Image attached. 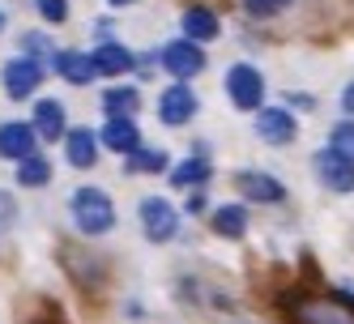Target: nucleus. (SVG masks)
<instances>
[{
  "label": "nucleus",
  "mask_w": 354,
  "mask_h": 324,
  "mask_svg": "<svg viewBox=\"0 0 354 324\" xmlns=\"http://www.w3.org/2000/svg\"><path fill=\"white\" fill-rule=\"evenodd\" d=\"M286 316L290 324H354V303L342 294H295Z\"/></svg>",
  "instance_id": "nucleus-1"
},
{
  "label": "nucleus",
  "mask_w": 354,
  "mask_h": 324,
  "mask_svg": "<svg viewBox=\"0 0 354 324\" xmlns=\"http://www.w3.org/2000/svg\"><path fill=\"white\" fill-rule=\"evenodd\" d=\"M73 222H77V231H86V235L111 231L115 227L111 196L103 188H77V192H73Z\"/></svg>",
  "instance_id": "nucleus-2"
},
{
  "label": "nucleus",
  "mask_w": 354,
  "mask_h": 324,
  "mask_svg": "<svg viewBox=\"0 0 354 324\" xmlns=\"http://www.w3.org/2000/svg\"><path fill=\"white\" fill-rule=\"evenodd\" d=\"M226 94H231V103L239 111H257L261 98H265V77L252 64H235L226 73Z\"/></svg>",
  "instance_id": "nucleus-3"
},
{
  "label": "nucleus",
  "mask_w": 354,
  "mask_h": 324,
  "mask_svg": "<svg viewBox=\"0 0 354 324\" xmlns=\"http://www.w3.org/2000/svg\"><path fill=\"white\" fill-rule=\"evenodd\" d=\"M312 166H316V175H320L324 188H333V192H354V162H350L346 154H337L333 145L320 149Z\"/></svg>",
  "instance_id": "nucleus-4"
},
{
  "label": "nucleus",
  "mask_w": 354,
  "mask_h": 324,
  "mask_svg": "<svg viewBox=\"0 0 354 324\" xmlns=\"http://www.w3.org/2000/svg\"><path fill=\"white\" fill-rule=\"evenodd\" d=\"M162 68L171 77H196L201 68H205V52L192 43V39H175L162 47Z\"/></svg>",
  "instance_id": "nucleus-5"
},
{
  "label": "nucleus",
  "mask_w": 354,
  "mask_h": 324,
  "mask_svg": "<svg viewBox=\"0 0 354 324\" xmlns=\"http://www.w3.org/2000/svg\"><path fill=\"white\" fill-rule=\"evenodd\" d=\"M141 227L154 243H162V239L175 235V227H180V213H175L171 201H162V196H145L141 201Z\"/></svg>",
  "instance_id": "nucleus-6"
},
{
  "label": "nucleus",
  "mask_w": 354,
  "mask_h": 324,
  "mask_svg": "<svg viewBox=\"0 0 354 324\" xmlns=\"http://www.w3.org/2000/svg\"><path fill=\"white\" fill-rule=\"evenodd\" d=\"M257 133H261V141H269V145H290L295 133H299V124H295V115L282 111V107H261Z\"/></svg>",
  "instance_id": "nucleus-7"
},
{
  "label": "nucleus",
  "mask_w": 354,
  "mask_h": 324,
  "mask_svg": "<svg viewBox=\"0 0 354 324\" xmlns=\"http://www.w3.org/2000/svg\"><path fill=\"white\" fill-rule=\"evenodd\" d=\"M39 82H43V68H39L30 56H17V60L5 64V90H9V98H26V94H35Z\"/></svg>",
  "instance_id": "nucleus-8"
},
{
  "label": "nucleus",
  "mask_w": 354,
  "mask_h": 324,
  "mask_svg": "<svg viewBox=\"0 0 354 324\" xmlns=\"http://www.w3.org/2000/svg\"><path fill=\"white\" fill-rule=\"evenodd\" d=\"M30 154H35V128H30V124H21V120L0 124V158L21 162V158H30Z\"/></svg>",
  "instance_id": "nucleus-9"
},
{
  "label": "nucleus",
  "mask_w": 354,
  "mask_h": 324,
  "mask_svg": "<svg viewBox=\"0 0 354 324\" xmlns=\"http://www.w3.org/2000/svg\"><path fill=\"white\" fill-rule=\"evenodd\" d=\"M192 111H196V94H192L188 86H171V90L158 98L162 124H184V120H192Z\"/></svg>",
  "instance_id": "nucleus-10"
},
{
  "label": "nucleus",
  "mask_w": 354,
  "mask_h": 324,
  "mask_svg": "<svg viewBox=\"0 0 354 324\" xmlns=\"http://www.w3.org/2000/svg\"><path fill=\"white\" fill-rule=\"evenodd\" d=\"M52 64H56V73L64 82H73V86H86L90 77H94V56H82V52H60V56H52Z\"/></svg>",
  "instance_id": "nucleus-11"
},
{
  "label": "nucleus",
  "mask_w": 354,
  "mask_h": 324,
  "mask_svg": "<svg viewBox=\"0 0 354 324\" xmlns=\"http://www.w3.org/2000/svg\"><path fill=\"white\" fill-rule=\"evenodd\" d=\"M103 141H107V149H115V154H137L141 149V133H137L133 120H107Z\"/></svg>",
  "instance_id": "nucleus-12"
},
{
  "label": "nucleus",
  "mask_w": 354,
  "mask_h": 324,
  "mask_svg": "<svg viewBox=\"0 0 354 324\" xmlns=\"http://www.w3.org/2000/svg\"><path fill=\"white\" fill-rule=\"evenodd\" d=\"M64 149H68V162L73 166H94V158H98V137L90 128H73V133H64Z\"/></svg>",
  "instance_id": "nucleus-13"
},
{
  "label": "nucleus",
  "mask_w": 354,
  "mask_h": 324,
  "mask_svg": "<svg viewBox=\"0 0 354 324\" xmlns=\"http://www.w3.org/2000/svg\"><path fill=\"white\" fill-rule=\"evenodd\" d=\"M184 35H188L192 43H209V39H218V17H214V9L192 5V9L184 13Z\"/></svg>",
  "instance_id": "nucleus-14"
},
{
  "label": "nucleus",
  "mask_w": 354,
  "mask_h": 324,
  "mask_svg": "<svg viewBox=\"0 0 354 324\" xmlns=\"http://www.w3.org/2000/svg\"><path fill=\"white\" fill-rule=\"evenodd\" d=\"M35 133L47 137V141H56L64 133V107L56 103V98H43V103L35 107Z\"/></svg>",
  "instance_id": "nucleus-15"
},
{
  "label": "nucleus",
  "mask_w": 354,
  "mask_h": 324,
  "mask_svg": "<svg viewBox=\"0 0 354 324\" xmlns=\"http://www.w3.org/2000/svg\"><path fill=\"white\" fill-rule=\"evenodd\" d=\"M94 68H98V73H107V77H120V73H129V68H133L129 47H120V43H103V47L94 52Z\"/></svg>",
  "instance_id": "nucleus-16"
},
{
  "label": "nucleus",
  "mask_w": 354,
  "mask_h": 324,
  "mask_svg": "<svg viewBox=\"0 0 354 324\" xmlns=\"http://www.w3.org/2000/svg\"><path fill=\"white\" fill-rule=\"evenodd\" d=\"M239 188H243V196H252V201H282V184H277L273 175H257V171H243L239 175Z\"/></svg>",
  "instance_id": "nucleus-17"
},
{
  "label": "nucleus",
  "mask_w": 354,
  "mask_h": 324,
  "mask_svg": "<svg viewBox=\"0 0 354 324\" xmlns=\"http://www.w3.org/2000/svg\"><path fill=\"white\" fill-rule=\"evenodd\" d=\"M214 231L226 235V239H243V231H248V209L243 205H218L214 209Z\"/></svg>",
  "instance_id": "nucleus-18"
},
{
  "label": "nucleus",
  "mask_w": 354,
  "mask_h": 324,
  "mask_svg": "<svg viewBox=\"0 0 354 324\" xmlns=\"http://www.w3.org/2000/svg\"><path fill=\"white\" fill-rule=\"evenodd\" d=\"M137 103H141V94H137L133 86H111V90L103 94V107L111 111V120H133Z\"/></svg>",
  "instance_id": "nucleus-19"
},
{
  "label": "nucleus",
  "mask_w": 354,
  "mask_h": 324,
  "mask_svg": "<svg viewBox=\"0 0 354 324\" xmlns=\"http://www.w3.org/2000/svg\"><path fill=\"white\" fill-rule=\"evenodd\" d=\"M209 180V162L205 158H188V162H180L171 171V184H180V188H201Z\"/></svg>",
  "instance_id": "nucleus-20"
},
{
  "label": "nucleus",
  "mask_w": 354,
  "mask_h": 324,
  "mask_svg": "<svg viewBox=\"0 0 354 324\" xmlns=\"http://www.w3.org/2000/svg\"><path fill=\"white\" fill-rule=\"evenodd\" d=\"M17 180L26 184V188H43L47 180H52V166H47V158L30 154V158H21V162H17Z\"/></svg>",
  "instance_id": "nucleus-21"
},
{
  "label": "nucleus",
  "mask_w": 354,
  "mask_h": 324,
  "mask_svg": "<svg viewBox=\"0 0 354 324\" xmlns=\"http://www.w3.org/2000/svg\"><path fill=\"white\" fill-rule=\"evenodd\" d=\"M328 145H333L337 154H346V158L354 162V124H350V120H346V124H337V128L328 133Z\"/></svg>",
  "instance_id": "nucleus-22"
},
{
  "label": "nucleus",
  "mask_w": 354,
  "mask_h": 324,
  "mask_svg": "<svg viewBox=\"0 0 354 324\" xmlns=\"http://www.w3.org/2000/svg\"><path fill=\"white\" fill-rule=\"evenodd\" d=\"M137 171H162L167 166V154L162 149H137V154H129Z\"/></svg>",
  "instance_id": "nucleus-23"
},
{
  "label": "nucleus",
  "mask_w": 354,
  "mask_h": 324,
  "mask_svg": "<svg viewBox=\"0 0 354 324\" xmlns=\"http://www.w3.org/2000/svg\"><path fill=\"white\" fill-rule=\"evenodd\" d=\"M248 13H257V17H273V13H282L290 0H243Z\"/></svg>",
  "instance_id": "nucleus-24"
},
{
  "label": "nucleus",
  "mask_w": 354,
  "mask_h": 324,
  "mask_svg": "<svg viewBox=\"0 0 354 324\" xmlns=\"http://www.w3.org/2000/svg\"><path fill=\"white\" fill-rule=\"evenodd\" d=\"M39 13L47 21H64L68 17V0H39Z\"/></svg>",
  "instance_id": "nucleus-25"
},
{
  "label": "nucleus",
  "mask_w": 354,
  "mask_h": 324,
  "mask_svg": "<svg viewBox=\"0 0 354 324\" xmlns=\"http://www.w3.org/2000/svg\"><path fill=\"white\" fill-rule=\"evenodd\" d=\"M342 111H346V115H354V82H350V86H346V94H342Z\"/></svg>",
  "instance_id": "nucleus-26"
},
{
  "label": "nucleus",
  "mask_w": 354,
  "mask_h": 324,
  "mask_svg": "<svg viewBox=\"0 0 354 324\" xmlns=\"http://www.w3.org/2000/svg\"><path fill=\"white\" fill-rule=\"evenodd\" d=\"M111 5H133V0H111Z\"/></svg>",
  "instance_id": "nucleus-27"
},
{
  "label": "nucleus",
  "mask_w": 354,
  "mask_h": 324,
  "mask_svg": "<svg viewBox=\"0 0 354 324\" xmlns=\"http://www.w3.org/2000/svg\"><path fill=\"white\" fill-rule=\"evenodd\" d=\"M0 30H5V13H0Z\"/></svg>",
  "instance_id": "nucleus-28"
}]
</instances>
